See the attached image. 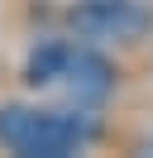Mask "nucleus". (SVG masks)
Listing matches in <instances>:
<instances>
[{"label":"nucleus","instance_id":"3","mask_svg":"<svg viewBox=\"0 0 153 158\" xmlns=\"http://www.w3.org/2000/svg\"><path fill=\"white\" fill-rule=\"evenodd\" d=\"M67 34L81 43H139L153 29V5L148 0H72L62 15Z\"/></svg>","mask_w":153,"mask_h":158},{"label":"nucleus","instance_id":"1","mask_svg":"<svg viewBox=\"0 0 153 158\" xmlns=\"http://www.w3.org/2000/svg\"><path fill=\"white\" fill-rule=\"evenodd\" d=\"M115 81H120L115 62L96 43H81V39H43L24 58V86L57 91L62 106H76V110H101Z\"/></svg>","mask_w":153,"mask_h":158},{"label":"nucleus","instance_id":"2","mask_svg":"<svg viewBox=\"0 0 153 158\" xmlns=\"http://www.w3.org/2000/svg\"><path fill=\"white\" fill-rule=\"evenodd\" d=\"M96 134H101L96 110L24 106V101L0 106V148H10L19 158H67V153H81Z\"/></svg>","mask_w":153,"mask_h":158}]
</instances>
